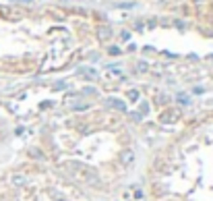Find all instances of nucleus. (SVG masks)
<instances>
[{"instance_id": "6", "label": "nucleus", "mask_w": 213, "mask_h": 201, "mask_svg": "<svg viewBox=\"0 0 213 201\" xmlns=\"http://www.w3.org/2000/svg\"><path fill=\"white\" fill-rule=\"evenodd\" d=\"M12 180H15V185H23V176H21V174H15Z\"/></svg>"}, {"instance_id": "4", "label": "nucleus", "mask_w": 213, "mask_h": 201, "mask_svg": "<svg viewBox=\"0 0 213 201\" xmlns=\"http://www.w3.org/2000/svg\"><path fill=\"white\" fill-rule=\"evenodd\" d=\"M97 36H99V39H108V37L112 36V31L106 29V27H99V29H97Z\"/></svg>"}, {"instance_id": "2", "label": "nucleus", "mask_w": 213, "mask_h": 201, "mask_svg": "<svg viewBox=\"0 0 213 201\" xmlns=\"http://www.w3.org/2000/svg\"><path fill=\"white\" fill-rule=\"evenodd\" d=\"M108 106L116 108V110H126V104H124V102H120V100H114V97H110V100H108Z\"/></svg>"}, {"instance_id": "5", "label": "nucleus", "mask_w": 213, "mask_h": 201, "mask_svg": "<svg viewBox=\"0 0 213 201\" xmlns=\"http://www.w3.org/2000/svg\"><path fill=\"white\" fill-rule=\"evenodd\" d=\"M128 100L130 102H137V100H139V91H137V89H130L128 91Z\"/></svg>"}, {"instance_id": "3", "label": "nucleus", "mask_w": 213, "mask_h": 201, "mask_svg": "<svg viewBox=\"0 0 213 201\" xmlns=\"http://www.w3.org/2000/svg\"><path fill=\"white\" fill-rule=\"evenodd\" d=\"M122 162L126 166H130L132 162H135V154H132V149H126L124 154H122Z\"/></svg>"}, {"instance_id": "1", "label": "nucleus", "mask_w": 213, "mask_h": 201, "mask_svg": "<svg viewBox=\"0 0 213 201\" xmlns=\"http://www.w3.org/2000/svg\"><path fill=\"white\" fill-rule=\"evenodd\" d=\"M64 168H66V172H71L72 176L79 178V180H85V182H97V174L91 172L87 166L79 164V162H66Z\"/></svg>"}, {"instance_id": "7", "label": "nucleus", "mask_w": 213, "mask_h": 201, "mask_svg": "<svg viewBox=\"0 0 213 201\" xmlns=\"http://www.w3.org/2000/svg\"><path fill=\"white\" fill-rule=\"evenodd\" d=\"M23 2H31V0H23Z\"/></svg>"}]
</instances>
